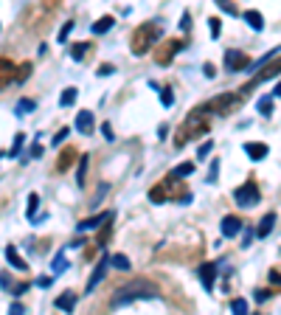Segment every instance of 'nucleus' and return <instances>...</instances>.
I'll return each instance as SVG.
<instances>
[{
  "mask_svg": "<svg viewBox=\"0 0 281 315\" xmlns=\"http://www.w3.org/2000/svg\"><path fill=\"white\" fill-rule=\"evenodd\" d=\"M110 234H112V220H110V223H104V228H101V234H99V248H104L107 242H110Z\"/></svg>",
  "mask_w": 281,
  "mask_h": 315,
  "instance_id": "obj_30",
  "label": "nucleus"
},
{
  "mask_svg": "<svg viewBox=\"0 0 281 315\" xmlns=\"http://www.w3.org/2000/svg\"><path fill=\"white\" fill-rule=\"evenodd\" d=\"M270 281H273V284H279V268L270 270Z\"/></svg>",
  "mask_w": 281,
  "mask_h": 315,
  "instance_id": "obj_52",
  "label": "nucleus"
},
{
  "mask_svg": "<svg viewBox=\"0 0 281 315\" xmlns=\"http://www.w3.org/2000/svg\"><path fill=\"white\" fill-rule=\"evenodd\" d=\"M112 70H115L112 65H101V68H99V76H110Z\"/></svg>",
  "mask_w": 281,
  "mask_h": 315,
  "instance_id": "obj_49",
  "label": "nucleus"
},
{
  "mask_svg": "<svg viewBox=\"0 0 281 315\" xmlns=\"http://www.w3.org/2000/svg\"><path fill=\"white\" fill-rule=\"evenodd\" d=\"M245 152H247V158H250V160H264L270 149L264 144H245Z\"/></svg>",
  "mask_w": 281,
  "mask_h": 315,
  "instance_id": "obj_19",
  "label": "nucleus"
},
{
  "mask_svg": "<svg viewBox=\"0 0 281 315\" xmlns=\"http://www.w3.org/2000/svg\"><path fill=\"white\" fill-rule=\"evenodd\" d=\"M202 70H205V76H208V79H214V76H216V68H214L211 62H205V65H202Z\"/></svg>",
  "mask_w": 281,
  "mask_h": 315,
  "instance_id": "obj_45",
  "label": "nucleus"
},
{
  "mask_svg": "<svg viewBox=\"0 0 281 315\" xmlns=\"http://www.w3.org/2000/svg\"><path fill=\"white\" fill-rule=\"evenodd\" d=\"M270 76H279V62H276V59H273V62H270V65L264 68V70H261L259 76H253V79H250V82H247V85H245L242 90H236V93H239V96L245 99V96L250 93V90H253V88H259V85H261L264 79H270Z\"/></svg>",
  "mask_w": 281,
  "mask_h": 315,
  "instance_id": "obj_9",
  "label": "nucleus"
},
{
  "mask_svg": "<svg viewBox=\"0 0 281 315\" xmlns=\"http://www.w3.org/2000/svg\"><path fill=\"white\" fill-rule=\"evenodd\" d=\"M276 220H279V217H276V211L264 214V217H261V223H259V228L253 231V234H256V236H267L270 231H273V225H276Z\"/></svg>",
  "mask_w": 281,
  "mask_h": 315,
  "instance_id": "obj_17",
  "label": "nucleus"
},
{
  "mask_svg": "<svg viewBox=\"0 0 281 315\" xmlns=\"http://www.w3.org/2000/svg\"><path fill=\"white\" fill-rule=\"evenodd\" d=\"M253 236H256V234H253V231H247V234L242 236V245L247 248V245H250V242H253Z\"/></svg>",
  "mask_w": 281,
  "mask_h": 315,
  "instance_id": "obj_50",
  "label": "nucleus"
},
{
  "mask_svg": "<svg viewBox=\"0 0 281 315\" xmlns=\"http://www.w3.org/2000/svg\"><path fill=\"white\" fill-rule=\"evenodd\" d=\"M214 276H216V265L214 262H205L200 268V281L205 290H214Z\"/></svg>",
  "mask_w": 281,
  "mask_h": 315,
  "instance_id": "obj_15",
  "label": "nucleus"
},
{
  "mask_svg": "<svg viewBox=\"0 0 281 315\" xmlns=\"http://www.w3.org/2000/svg\"><path fill=\"white\" fill-rule=\"evenodd\" d=\"M242 107V96L239 93H219L216 99H211V101H205L202 104V110L208 112V115H228V112H234V110H239Z\"/></svg>",
  "mask_w": 281,
  "mask_h": 315,
  "instance_id": "obj_5",
  "label": "nucleus"
},
{
  "mask_svg": "<svg viewBox=\"0 0 281 315\" xmlns=\"http://www.w3.org/2000/svg\"><path fill=\"white\" fill-rule=\"evenodd\" d=\"M25 290H28V284H25V281H22V284H17V287H11V292H14V295H22Z\"/></svg>",
  "mask_w": 281,
  "mask_h": 315,
  "instance_id": "obj_48",
  "label": "nucleus"
},
{
  "mask_svg": "<svg viewBox=\"0 0 281 315\" xmlns=\"http://www.w3.org/2000/svg\"><path fill=\"white\" fill-rule=\"evenodd\" d=\"M51 281H54V276H40L37 284H40V287H51Z\"/></svg>",
  "mask_w": 281,
  "mask_h": 315,
  "instance_id": "obj_47",
  "label": "nucleus"
},
{
  "mask_svg": "<svg viewBox=\"0 0 281 315\" xmlns=\"http://www.w3.org/2000/svg\"><path fill=\"white\" fill-rule=\"evenodd\" d=\"M180 51H183V40H180V37H172V40H166V43L155 51V62L157 65H169Z\"/></svg>",
  "mask_w": 281,
  "mask_h": 315,
  "instance_id": "obj_7",
  "label": "nucleus"
},
{
  "mask_svg": "<svg viewBox=\"0 0 281 315\" xmlns=\"http://www.w3.org/2000/svg\"><path fill=\"white\" fill-rule=\"evenodd\" d=\"M9 315H25V307H22L20 301H14V304L9 307Z\"/></svg>",
  "mask_w": 281,
  "mask_h": 315,
  "instance_id": "obj_42",
  "label": "nucleus"
},
{
  "mask_svg": "<svg viewBox=\"0 0 281 315\" xmlns=\"http://www.w3.org/2000/svg\"><path fill=\"white\" fill-rule=\"evenodd\" d=\"M256 315H261V313H256Z\"/></svg>",
  "mask_w": 281,
  "mask_h": 315,
  "instance_id": "obj_57",
  "label": "nucleus"
},
{
  "mask_svg": "<svg viewBox=\"0 0 281 315\" xmlns=\"http://www.w3.org/2000/svg\"><path fill=\"white\" fill-rule=\"evenodd\" d=\"M239 228H242V220L236 217V214H228L222 220V236H236L239 234Z\"/></svg>",
  "mask_w": 281,
  "mask_h": 315,
  "instance_id": "obj_16",
  "label": "nucleus"
},
{
  "mask_svg": "<svg viewBox=\"0 0 281 315\" xmlns=\"http://www.w3.org/2000/svg\"><path fill=\"white\" fill-rule=\"evenodd\" d=\"M73 307H76V292L67 290V292H62V295L56 298V310H62V313H70Z\"/></svg>",
  "mask_w": 281,
  "mask_h": 315,
  "instance_id": "obj_18",
  "label": "nucleus"
},
{
  "mask_svg": "<svg viewBox=\"0 0 281 315\" xmlns=\"http://www.w3.org/2000/svg\"><path fill=\"white\" fill-rule=\"evenodd\" d=\"M208 25H211V37L216 40V37H219V20H216V17H211V20H208Z\"/></svg>",
  "mask_w": 281,
  "mask_h": 315,
  "instance_id": "obj_43",
  "label": "nucleus"
},
{
  "mask_svg": "<svg viewBox=\"0 0 281 315\" xmlns=\"http://www.w3.org/2000/svg\"><path fill=\"white\" fill-rule=\"evenodd\" d=\"M0 160H3V152H0Z\"/></svg>",
  "mask_w": 281,
  "mask_h": 315,
  "instance_id": "obj_56",
  "label": "nucleus"
},
{
  "mask_svg": "<svg viewBox=\"0 0 281 315\" xmlns=\"http://www.w3.org/2000/svg\"><path fill=\"white\" fill-rule=\"evenodd\" d=\"M216 175H219V160H211V169H208L205 183H216Z\"/></svg>",
  "mask_w": 281,
  "mask_h": 315,
  "instance_id": "obj_37",
  "label": "nucleus"
},
{
  "mask_svg": "<svg viewBox=\"0 0 281 315\" xmlns=\"http://www.w3.org/2000/svg\"><path fill=\"white\" fill-rule=\"evenodd\" d=\"M70 31H73V22L67 20L65 25H62V28H59V43H65V40H67V34H70Z\"/></svg>",
  "mask_w": 281,
  "mask_h": 315,
  "instance_id": "obj_41",
  "label": "nucleus"
},
{
  "mask_svg": "<svg viewBox=\"0 0 281 315\" xmlns=\"http://www.w3.org/2000/svg\"><path fill=\"white\" fill-rule=\"evenodd\" d=\"M22 144H25V135H22V133H17V135H14V144H11V149L6 152V155L17 158V155H20V149H22Z\"/></svg>",
  "mask_w": 281,
  "mask_h": 315,
  "instance_id": "obj_28",
  "label": "nucleus"
},
{
  "mask_svg": "<svg viewBox=\"0 0 281 315\" xmlns=\"http://www.w3.org/2000/svg\"><path fill=\"white\" fill-rule=\"evenodd\" d=\"M160 104H163V107H172V104H174V96H172V88H160Z\"/></svg>",
  "mask_w": 281,
  "mask_h": 315,
  "instance_id": "obj_33",
  "label": "nucleus"
},
{
  "mask_svg": "<svg viewBox=\"0 0 281 315\" xmlns=\"http://www.w3.org/2000/svg\"><path fill=\"white\" fill-rule=\"evenodd\" d=\"M40 155H43V146L34 144V146H31V158H40Z\"/></svg>",
  "mask_w": 281,
  "mask_h": 315,
  "instance_id": "obj_51",
  "label": "nucleus"
},
{
  "mask_svg": "<svg viewBox=\"0 0 281 315\" xmlns=\"http://www.w3.org/2000/svg\"><path fill=\"white\" fill-rule=\"evenodd\" d=\"M87 160H90V155H82V158H79V175H76L79 186H85V172H87Z\"/></svg>",
  "mask_w": 281,
  "mask_h": 315,
  "instance_id": "obj_31",
  "label": "nucleus"
},
{
  "mask_svg": "<svg viewBox=\"0 0 281 315\" xmlns=\"http://www.w3.org/2000/svg\"><path fill=\"white\" fill-rule=\"evenodd\" d=\"M208 127H211V115L200 107H194V110L186 115V121L180 124L177 135H174V146H186L191 138H202V135L208 133Z\"/></svg>",
  "mask_w": 281,
  "mask_h": 315,
  "instance_id": "obj_1",
  "label": "nucleus"
},
{
  "mask_svg": "<svg viewBox=\"0 0 281 315\" xmlns=\"http://www.w3.org/2000/svg\"><path fill=\"white\" fill-rule=\"evenodd\" d=\"M107 268H110V256H101V259H99V265H96V270H93V276L87 279V292H90V290H96V287L101 284V279L107 276Z\"/></svg>",
  "mask_w": 281,
  "mask_h": 315,
  "instance_id": "obj_10",
  "label": "nucleus"
},
{
  "mask_svg": "<svg viewBox=\"0 0 281 315\" xmlns=\"http://www.w3.org/2000/svg\"><path fill=\"white\" fill-rule=\"evenodd\" d=\"M110 265H112L115 270H130V268H132V262L124 256V253H115V256H110Z\"/></svg>",
  "mask_w": 281,
  "mask_h": 315,
  "instance_id": "obj_24",
  "label": "nucleus"
},
{
  "mask_svg": "<svg viewBox=\"0 0 281 315\" xmlns=\"http://www.w3.org/2000/svg\"><path fill=\"white\" fill-rule=\"evenodd\" d=\"M231 310H234V315H247V301L245 298H236V301L231 304Z\"/></svg>",
  "mask_w": 281,
  "mask_h": 315,
  "instance_id": "obj_34",
  "label": "nucleus"
},
{
  "mask_svg": "<svg viewBox=\"0 0 281 315\" xmlns=\"http://www.w3.org/2000/svg\"><path fill=\"white\" fill-rule=\"evenodd\" d=\"M180 194L186 197L189 191H186V186H183V183H177V178H172V175H169L166 180H160L157 186H152V189H149V200L160 205V202L172 200V197H177V200H180Z\"/></svg>",
  "mask_w": 281,
  "mask_h": 315,
  "instance_id": "obj_4",
  "label": "nucleus"
},
{
  "mask_svg": "<svg viewBox=\"0 0 281 315\" xmlns=\"http://www.w3.org/2000/svg\"><path fill=\"white\" fill-rule=\"evenodd\" d=\"M211 149H214V141H205V144H200V149H197V158H208L211 155Z\"/></svg>",
  "mask_w": 281,
  "mask_h": 315,
  "instance_id": "obj_38",
  "label": "nucleus"
},
{
  "mask_svg": "<svg viewBox=\"0 0 281 315\" xmlns=\"http://www.w3.org/2000/svg\"><path fill=\"white\" fill-rule=\"evenodd\" d=\"M65 268H67V259H65V253H56V256H54V273H62Z\"/></svg>",
  "mask_w": 281,
  "mask_h": 315,
  "instance_id": "obj_36",
  "label": "nucleus"
},
{
  "mask_svg": "<svg viewBox=\"0 0 281 315\" xmlns=\"http://www.w3.org/2000/svg\"><path fill=\"white\" fill-rule=\"evenodd\" d=\"M245 20L250 22V28H253V31H261V28H264V17H261V14H259L256 9L245 11Z\"/></svg>",
  "mask_w": 281,
  "mask_h": 315,
  "instance_id": "obj_22",
  "label": "nucleus"
},
{
  "mask_svg": "<svg viewBox=\"0 0 281 315\" xmlns=\"http://www.w3.org/2000/svg\"><path fill=\"white\" fill-rule=\"evenodd\" d=\"M34 107H37V101H34V99H20V101H17V112H20V115H22V112H31Z\"/></svg>",
  "mask_w": 281,
  "mask_h": 315,
  "instance_id": "obj_32",
  "label": "nucleus"
},
{
  "mask_svg": "<svg viewBox=\"0 0 281 315\" xmlns=\"http://www.w3.org/2000/svg\"><path fill=\"white\" fill-rule=\"evenodd\" d=\"M138 298H157V287L149 284V281H144V279L130 281V284H124L121 290L115 292L112 310H118V307H124V304H130V301H138Z\"/></svg>",
  "mask_w": 281,
  "mask_h": 315,
  "instance_id": "obj_2",
  "label": "nucleus"
},
{
  "mask_svg": "<svg viewBox=\"0 0 281 315\" xmlns=\"http://www.w3.org/2000/svg\"><path fill=\"white\" fill-rule=\"evenodd\" d=\"M160 34H163V25L160 22H144V25H138L132 31V40H130L132 54L135 56L149 54V48H155V43L160 40Z\"/></svg>",
  "mask_w": 281,
  "mask_h": 315,
  "instance_id": "obj_3",
  "label": "nucleus"
},
{
  "mask_svg": "<svg viewBox=\"0 0 281 315\" xmlns=\"http://www.w3.org/2000/svg\"><path fill=\"white\" fill-rule=\"evenodd\" d=\"M259 112H261V115H273V112H276V104H273V99H270V96H264V99L259 101Z\"/></svg>",
  "mask_w": 281,
  "mask_h": 315,
  "instance_id": "obj_27",
  "label": "nucleus"
},
{
  "mask_svg": "<svg viewBox=\"0 0 281 315\" xmlns=\"http://www.w3.org/2000/svg\"><path fill=\"white\" fill-rule=\"evenodd\" d=\"M234 200L242 205V208H253V205H259V200H261V191H259L256 183H245V186H239V189L234 191Z\"/></svg>",
  "mask_w": 281,
  "mask_h": 315,
  "instance_id": "obj_6",
  "label": "nucleus"
},
{
  "mask_svg": "<svg viewBox=\"0 0 281 315\" xmlns=\"http://www.w3.org/2000/svg\"><path fill=\"white\" fill-rule=\"evenodd\" d=\"M112 25H115L112 14H104V17H99V20L93 22V34H104V31H110Z\"/></svg>",
  "mask_w": 281,
  "mask_h": 315,
  "instance_id": "obj_21",
  "label": "nucleus"
},
{
  "mask_svg": "<svg viewBox=\"0 0 281 315\" xmlns=\"http://www.w3.org/2000/svg\"><path fill=\"white\" fill-rule=\"evenodd\" d=\"M6 259H9V265H11L14 270H20V273H25V270H28V262H25V259L17 253V248H14V245L6 248Z\"/></svg>",
  "mask_w": 281,
  "mask_h": 315,
  "instance_id": "obj_14",
  "label": "nucleus"
},
{
  "mask_svg": "<svg viewBox=\"0 0 281 315\" xmlns=\"http://www.w3.org/2000/svg\"><path fill=\"white\" fill-rule=\"evenodd\" d=\"M0 287H11V281H9V276H6V273L0 276Z\"/></svg>",
  "mask_w": 281,
  "mask_h": 315,
  "instance_id": "obj_54",
  "label": "nucleus"
},
{
  "mask_svg": "<svg viewBox=\"0 0 281 315\" xmlns=\"http://www.w3.org/2000/svg\"><path fill=\"white\" fill-rule=\"evenodd\" d=\"M76 96H79V90H76V88L62 90V96H59V104H62V107H70V104L76 101Z\"/></svg>",
  "mask_w": 281,
  "mask_h": 315,
  "instance_id": "obj_26",
  "label": "nucleus"
},
{
  "mask_svg": "<svg viewBox=\"0 0 281 315\" xmlns=\"http://www.w3.org/2000/svg\"><path fill=\"white\" fill-rule=\"evenodd\" d=\"M273 295H276L273 290H256V292H253V298H256L259 304H264L267 298H273Z\"/></svg>",
  "mask_w": 281,
  "mask_h": 315,
  "instance_id": "obj_40",
  "label": "nucleus"
},
{
  "mask_svg": "<svg viewBox=\"0 0 281 315\" xmlns=\"http://www.w3.org/2000/svg\"><path fill=\"white\" fill-rule=\"evenodd\" d=\"M247 68H250L247 54L236 51V48H228V51H225V70H228V73H239V70H247Z\"/></svg>",
  "mask_w": 281,
  "mask_h": 315,
  "instance_id": "obj_8",
  "label": "nucleus"
},
{
  "mask_svg": "<svg viewBox=\"0 0 281 315\" xmlns=\"http://www.w3.org/2000/svg\"><path fill=\"white\" fill-rule=\"evenodd\" d=\"M90 48H93L90 43H73V45H70V59H82Z\"/></svg>",
  "mask_w": 281,
  "mask_h": 315,
  "instance_id": "obj_23",
  "label": "nucleus"
},
{
  "mask_svg": "<svg viewBox=\"0 0 281 315\" xmlns=\"http://www.w3.org/2000/svg\"><path fill=\"white\" fill-rule=\"evenodd\" d=\"M216 6H219V9L225 11V14H231V17H234V14H236V9H234V6H231V3H216Z\"/></svg>",
  "mask_w": 281,
  "mask_h": 315,
  "instance_id": "obj_46",
  "label": "nucleus"
},
{
  "mask_svg": "<svg viewBox=\"0 0 281 315\" xmlns=\"http://www.w3.org/2000/svg\"><path fill=\"white\" fill-rule=\"evenodd\" d=\"M28 76H31V62H22L14 68V82H25Z\"/></svg>",
  "mask_w": 281,
  "mask_h": 315,
  "instance_id": "obj_25",
  "label": "nucleus"
},
{
  "mask_svg": "<svg viewBox=\"0 0 281 315\" xmlns=\"http://www.w3.org/2000/svg\"><path fill=\"white\" fill-rule=\"evenodd\" d=\"M93 124H96V121H93V112H90V110H79V115H76V130H79V133L90 135V133H93Z\"/></svg>",
  "mask_w": 281,
  "mask_h": 315,
  "instance_id": "obj_13",
  "label": "nucleus"
},
{
  "mask_svg": "<svg viewBox=\"0 0 281 315\" xmlns=\"http://www.w3.org/2000/svg\"><path fill=\"white\" fill-rule=\"evenodd\" d=\"M101 133H104V138H107V141H112V124L110 121L101 124Z\"/></svg>",
  "mask_w": 281,
  "mask_h": 315,
  "instance_id": "obj_44",
  "label": "nucleus"
},
{
  "mask_svg": "<svg viewBox=\"0 0 281 315\" xmlns=\"http://www.w3.org/2000/svg\"><path fill=\"white\" fill-rule=\"evenodd\" d=\"M37 205H40V197L37 194H28V205H25V214L34 220V211H37Z\"/></svg>",
  "mask_w": 281,
  "mask_h": 315,
  "instance_id": "obj_35",
  "label": "nucleus"
},
{
  "mask_svg": "<svg viewBox=\"0 0 281 315\" xmlns=\"http://www.w3.org/2000/svg\"><path fill=\"white\" fill-rule=\"evenodd\" d=\"M65 138H70V127H62V130H59V133L54 135V144L59 146V144H65Z\"/></svg>",
  "mask_w": 281,
  "mask_h": 315,
  "instance_id": "obj_39",
  "label": "nucleus"
},
{
  "mask_svg": "<svg viewBox=\"0 0 281 315\" xmlns=\"http://www.w3.org/2000/svg\"><path fill=\"white\" fill-rule=\"evenodd\" d=\"M112 217H115V214H112V211H101V214H96V217H87V220H82V223L76 225V231H82V234H85V231H93L96 225H104V223H110Z\"/></svg>",
  "mask_w": 281,
  "mask_h": 315,
  "instance_id": "obj_11",
  "label": "nucleus"
},
{
  "mask_svg": "<svg viewBox=\"0 0 281 315\" xmlns=\"http://www.w3.org/2000/svg\"><path fill=\"white\" fill-rule=\"evenodd\" d=\"M189 22H191V14L186 11V14H183V31H189Z\"/></svg>",
  "mask_w": 281,
  "mask_h": 315,
  "instance_id": "obj_53",
  "label": "nucleus"
},
{
  "mask_svg": "<svg viewBox=\"0 0 281 315\" xmlns=\"http://www.w3.org/2000/svg\"><path fill=\"white\" fill-rule=\"evenodd\" d=\"M191 172H194V166H191V163H180V166L177 169H172V178H189V175H191Z\"/></svg>",
  "mask_w": 281,
  "mask_h": 315,
  "instance_id": "obj_29",
  "label": "nucleus"
},
{
  "mask_svg": "<svg viewBox=\"0 0 281 315\" xmlns=\"http://www.w3.org/2000/svg\"><path fill=\"white\" fill-rule=\"evenodd\" d=\"M14 62L6 59V56H0V88H6L9 82H14Z\"/></svg>",
  "mask_w": 281,
  "mask_h": 315,
  "instance_id": "obj_12",
  "label": "nucleus"
},
{
  "mask_svg": "<svg viewBox=\"0 0 281 315\" xmlns=\"http://www.w3.org/2000/svg\"><path fill=\"white\" fill-rule=\"evenodd\" d=\"M96 250H99V248H87V250H85V259H93L96 256Z\"/></svg>",
  "mask_w": 281,
  "mask_h": 315,
  "instance_id": "obj_55",
  "label": "nucleus"
},
{
  "mask_svg": "<svg viewBox=\"0 0 281 315\" xmlns=\"http://www.w3.org/2000/svg\"><path fill=\"white\" fill-rule=\"evenodd\" d=\"M73 160H76V149H73V146H67L65 152L59 155V160H56V172H65V169L70 166Z\"/></svg>",
  "mask_w": 281,
  "mask_h": 315,
  "instance_id": "obj_20",
  "label": "nucleus"
}]
</instances>
